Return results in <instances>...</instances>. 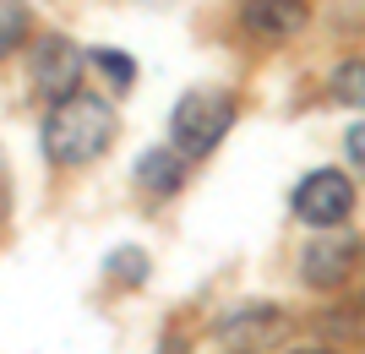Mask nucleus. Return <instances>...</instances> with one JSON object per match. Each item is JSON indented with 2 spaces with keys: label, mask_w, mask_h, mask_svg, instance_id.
Segmentation results:
<instances>
[{
  "label": "nucleus",
  "mask_w": 365,
  "mask_h": 354,
  "mask_svg": "<svg viewBox=\"0 0 365 354\" xmlns=\"http://www.w3.org/2000/svg\"><path fill=\"white\" fill-rule=\"evenodd\" d=\"M115 142V109L93 93H71V98H55V109L44 115V153L49 164L61 170H82V164H98Z\"/></svg>",
  "instance_id": "1"
},
{
  "label": "nucleus",
  "mask_w": 365,
  "mask_h": 354,
  "mask_svg": "<svg viewBox=\"0 0 365 354\" xmlns=\"http://www.w3.org/2000/svg\"><path fill=\"white\" fill-rule=\"evenodd\" d=\"M229 125H235V98L218 88H191L169 115V142L185 158H207L229 137Z\"/></svg>",
  "instance_id": "2"
},
{
  "label": "nucleus",
  "mask_w": 365,
  "mask_h": 354,
  "mask_svg": "<svg viewBox=\"0 0 365 354\" xmlns=\"http://www.w3.org/2000/svg\"><path fill=\"white\" fill-rule=\"evenodd\" d=\"M289 207H294L300 224H311V229H338V224L354 213V185H349V175H338V170H311L300 185H294Z\"/></svg>",
  "instance_id": "3"
},
{
  "label": "nucleus",
  "mask_w": 365,
  "mask_h": 354,
  "mask_svg": "<svg viewBox=\"0 0 365 354\" xmlns=\"http://www.w3.org/2000/svg\"><path fill=\"white\" fill-rule=\"evenodd\" d=\"M33 88L44 93V98H71L76 82H82V66H88V55L71 44V38H61V33H49V38H38L33 44Z\"/></svg>",
  "instance_id": "4"
},
{
  "label": "nucleus",
  "mask_w": 365,
  "mask_h": 354,
  "mask_svg": "<svg viewBox=\"0 0 365 354\" xmlns=\"http://www.w3.org/2000/svg\"><path fill=\"white\" fill-rule=\"evenodd\" d=\"M354 262H360V246H354L349 234H327V240H311V246H305L300 278L311 289H338V283L354 273Z\"/></svg>",
  "instance_id": "5"
},
{
  "label": "nucleus",
  "mask_w": 365,
  "mask_h": 354,
  "mask_svg": "<svg viewBox=\"0 0 365 354\" xmlns=\"http://www.w3.org/2000/svg\"><path fill=\"white\" fill-rule=\"evenodd\" d=\"M245 28L257 33V38H267V44H284V38H294V33H305V22H311V6L305 0H245Z\"/></svg>",
  "instance_id": "6"
},
{
  "label": "nucleus",
  "mask_w": 365,
  "mask_h": 354,
  "mask_svg": "<svg viewBox=\"0 0 365 354\" xmlns=\"http://www.w3.org/2000/svg\"><path fill=\"white\" fill-rule=\"evenodd\" d=\"M185 164H191V158H185L175 142H169V147H153V153L137 158V185L148 197H175L185 185Z\"/></svg>",
  "instance_id": "7"
},
{
  "label": "nucleus",
  "mask_w": 365,
  "mask_h": 354,
  "mask_svg": "<svg viewBox=\"0 0 365 354\" xmlns=\"http://www.w3.org/2000/svg\"><path fill=\"white\" fill-rule=\"evenodd\" d=\"M327 88H333L338 104L365 109V61H344V66L333 71V82H327Z\"/></svg>",
  "instance_id": "8"
},
{
  "label": "nucleus",
  "mask_w": 365,
  "mask_h": 354,
  "mask_svg": "<svg viewBox=\"0 0 365 354\" xmlns=\"http://www.w3.org/2000/svg\"><path fill=\"white\" fill-rule=\"evenodd\" d=\"M93 66H98L115 88H131V82H137V61H131V55H120V49H98V55H93Z\"/></svg>",
  "instance_id": "9"
},
{
  "label": "nucleus",
  "mask_w": 365,
  "mask_h": 354,
  "mask_svg": "<svg viewBox=\"0 0 365 354\" xmlns=\"http://www.w3.org/2000/svg\"><path fill=\"white\" fill-rule=\"evenodd\" d=\"M0 11H6V49H16V44H22V28H28L22 0H0Z\"/></svg>",
  "instance_id": "10"
},
{
  "label": "nucleus",
  "mask_w": 365,
  "mask_h": 354,
  "mask_svg": "<svg viewBox=\"0 0 365 354\" xmlns=\"http://www.w3.org/2000/svg\"><path fill=\"white\" fill-rule=\"evenodd\" d=\"M109 267H115V273L120 278H131V283H142V273H148V267H142V251H115V256H109Z\"/></svg>",
  "instance_id": "11"
},
{
  "label": "nucleus",
  "mask_w": 365,
  "mask_h": 354,
  "mask_svg": "<svg viewBox=\"0 0 365 354\" xmlns=\"http://www.w3.org/2000/svg\"><path fill=\"white\" fill-rule=\"evenodd\" d=\"M344 147H349V164H354V170H365V120H360V125H349Z\"/></svg>",
  "instance_id": "12"
},
{
  "label": "nucleus",
  "mask_w": 365,
  "mask_h": 354,
  "mask_svg": "<svg viewBox=\"0 0 365 354\" xmlns=\"http://www.w3.org/2000/svg\"><path fill=\"white\" fill-rule=\"evenodd\" d=\"M300 354H327V349H300Z\"/></svg>",
  "instance_id": "13"
}]
</instances>
